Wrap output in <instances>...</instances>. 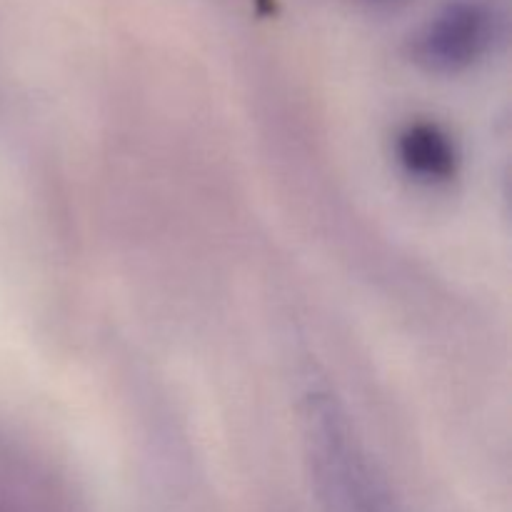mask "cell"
Returning <instances> with one entry per match:
<instances>
[{
	"label": "cell",
	"instance_id": "1",
	"mask_svg": "<svg viewBox=\"0 0 512 512\" xmlns=\"http://www.w3.org/2000/svg\"><path fill=\"white\" fill-rule=\"evenodd\" d=\"M300 433L320 512H400L348 410L330 390L305 395Z\"/></svg>",
	"mask_w": 512,
	"mask_h": 512
},
{
	"label": "cell",
	"instance_id": "2",
	"mask_svg": "<svg viewBox=\"0 0 512 512\" xmlns=\"http://www.w3.org/2000/svg\"><path fill=\"white\" fill-rule=\"evenodd\" d=\"M503 30V0H448L415 33L413 58L433 73H460L480 63Z\"/></svg>",
	"mask_w": 512,
	"mask_h": 512
},
{
	"label": "cell",
	"instance_id": "3",
	"mask_svg": "<svg viewBox=\"0 0 512 512\" xmlns=\"http://www.w3.org/2000/svg\"><path fill=\"white\" fill-rule=\"evenodd\" d=\"M458 158L453 138L438 123L415 120L398 135V160L415 180L448 183L458 173Z\"/></svg>",
	"mask_w": 512,
	"mask_h": 512
},
{
	"label": "cell",
	"instance_id": "4",
	"mask_svg": "<svg viewBox=\"0 0 512 512\" xmlns=\"http://www.w3.org/2000/svg\"><path fill=\"white\" fill-rule=\"evenodd\" d=\"M375 3H388V0H375Z\"/></svg>",
	"mask_w": 512,
	"mask_h": 512
}]
</instances>
